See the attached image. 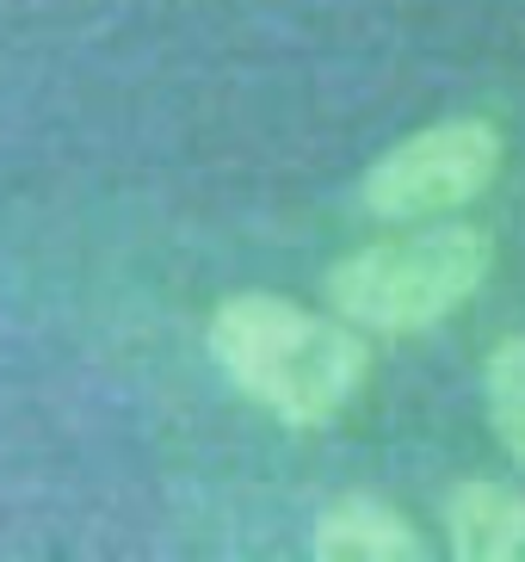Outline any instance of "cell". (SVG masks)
Segmentation results:
<instances>
[{
    "mask_svg": "<svg viewBox=\"0 0 525 562\" xmlns=\"http://www.w3.org/2000/svg\"><path fill=\"white\" fill-rule=\"evenodd\" d=\"M445 544L458 562H525V495L507 482L463 476L445 495Z\"/></svg>",
    "mask_w": 525,
    "mask_h": 562,
    "instance_id": "obj_5",
    "label": "cell"
},
{
    "mask_svg": "<svg viewBox=\"0 0 525 562\" xmlns=\"http://www.w3.org/2000/svg\"><path fill=\"white\" fill-rule=\"evenodd\" d=\"M482 402H489V427L513 463L525 470V334H507L482 364Z\"/></svg>",
    "mask_w": 525,
    "mask_h": 562,
    "instance_id": "obj_6",
    "label": "cell"
},
{
    "mask_svg": "<svg viewBox=\"0 0 525 562\" xmlns=\"http://www.w3.org/2000/svg\"><path fill=\"white\" fill-rule=\"evenodd\" d=\"M507 161V136L501 124L463 112L439 117L427 131L402 136L395 149H383L365 167L359 204L383 223H427V216H458L463 204H477L494 186Z\"/></svg>",
    "mask_w": 525,
    "mask_h": 562,
    "instance_id": "obj_3",
    "label": "cell"
},
{
    "mask_svg": "<svg viewBox=\"0 0 525 562\" xmlns=\"http://www.w3.org/2000/svg\"><path fill=\"white\" fill-rule=\"evenodd\" d=\"M310 557L315 562H427V538L402 519L383 495H334L310 526Z\"/></svg>",
    "mask_w": 525,
    "mask_h": 562,
    "instance_id": "obj_4",
    "label": "cell"
},
{
    "mask_svg": "<svg viewBox=\"0 0 525 562\" xmlns=\"http://www.w3.org/2000/svg\"><path fill=\"white\" fill-rule=\"evenodd\" d=\"M204 347L216 371L279 427H328L365 390L371 347L340 315H315L279 291H235L211 310Z\"/></svg>",
    "mask_w": 525,
    "mask_h": 562,
    "instance_id": "obj_1",
    "label": "cell"
},
{
    "mask_svg": "<svg viewBox=\"0 0 525 562\" xmlns=\"http://www.w3.org/2000/svg\"><path fill=\"white\" fill-rule=\"evenodd\" d=\"M494 272V235L463 216L402 223L328 272V310L359 334H427L463 310Z\"/></svg>",
    "mask_w": 525,
    "mask_h": 562,
    "instance_id": "obj_2",
    "label": "cell"
}]
</instances>
